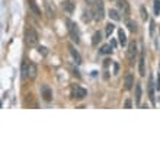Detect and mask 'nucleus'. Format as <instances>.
I'll return each mask as SVG.
<instances>
[{
  "label": "nucleus",
  "mask_w": 160,
  "mask_h": 160,
  "mask_svg": "<svg viewBox=\"0 0 160 160\" xmlns=\"http://www.w3.org/2000/svg\"><path fill=\"white\" fill-rule=\"evenodd\" d=\"M92 15L95 18V21H102L105 16V8H103V2L102 0H96L95 4L92 6Z\"/></svg>",
  "instance_id": "nucleus-1"
},
{
  "label": "nucleus",
  "mask_w": 160,
  "mask_h": 160,
  "mask_svg": "<svg viewBox=\"0 0 160 160\" xmlns=\"http://www.w3.org/2000/svg\"><path fill=\"white\" fill-rule=\"evenodd\" d=\"M66 25H67V31H68V34H70V38L76 42V44H79L80 42V32H79L77 25L74 22L70 21V19H66Z\"/></svg>",
  "instance_id": "nucleus-2"
},
{
  "label": "nucleus",
  "mask_w": 160,
  "mask_h": 160,
  "mask_svg": "<svg viewBox=\"0 0 160 160\" xmlns=\"http://www.w3.org/2000/svg\"><path fill=\"white\" fill-rule=\"evenodd\" d=\"M25 41H26V44L29 47H35V45H38V41H39V38H38V34H37V31L34 29V28H26V31H25Z\"/></svg>",
  "instance_id": "nucleus-3"
},
{
  "label": "nucleus",
  "mask_w": 160,
  "mask_h": 160,
  "mask_svg": "<svg viewBox=\"0 0 160 160\" xmlns=\"http://www.w3.org/2000/svg\"><path fill=\"white\" fill-rule=\"evenodd\" d=\"M86 95H88L86 89L80 88V86H73L72 88V98H74V99H83Z\"/></svg>",
  "instance_id": "nucleus-4"
},
{
  "label": "nucleus",
  "mask_w": 160,
  "mask_h": 160,
  "mask_svg": "<svg viewBox=\"0 0 160 160\" xmlns=\"http://www.w3.org/2000/svg\"><path fill=\"white\" fill-rule=\"evenodd\" d=\"M41 96L45 102H51L52 101V90H51L47 84H42L41 86Z\"/></svg>",
  "instance_id": "nucleus-5"
},
{
  "label": "nucleus",
  "mask_w": 160,
  "mask_h": 160,
  "mask_svg": "<svg viewBox=\"0 0 160 160\" xmlns=\"http://www.w3.org/2000/svg\"><path fill=\"white\" fill-rule=\"evenodd\" d=\"M117 6H118L119 12L124 15V16H128L130 15V4L127 0H117Z\"/></svg>",
  "instance_id": "nucleus-6"
},
{
  "label": "nucleus",
  "mask_w": 160,
  "mask_h": 160,
  "mask_svg": "<svg viewBox=\"0 0 160 160\" xmlns=\"http://www.w3.org/2000/svg\"><path fill=\"white\" fill-rule=\"evenodd\" d=\"M135 55H137V44L132 41L128 45V50H127V58L130 60V61H134Z\"/></svg>",
  "instance_id": "nucleus-7"
},
{
  "label": "nucleus",
  "mask_w": 160,
  "mask_h": 160,
  "mask_svg": "<svg viewBox=\"0 0 160 160\" xmlns=\"http://www.w3.org/2000/svg\"><path fill=\"white\" fill-rule=\"evenodd\" d=\"M37 73H38V68H37L35 63L29 61V64H28V79H29V80H34L35 77H37Z\"/></svg>",
  "instance_id": "nucleus-8"
},
{
  "label": "nucleus",
  "mask_w": 160,
  "mask_h": 160,
  "mask_svg": "<svg viewBox=\"0 0 160 160\" xmlns=\"http://www.w3.org/2000/svg\"><path fill=\"white\" fill-rule=\"evenodd\" d=\"M74 8H76V4L73 3V0H64L63 2V9L67 13H73L74 12Z\"/></svg>",
  "instance_id": "nucleus-9"
},
{
  "label": "nucleus",
  "mask_w": 160,
  "mask_h": 160,
  "mask_svg": "<svg viewBox=\"0 0 160 160\" xmlns=\"http://www.w3.org/2000/svg\"><path fill=\"white\" fill-rule=\"evenodd\" d=\"M138 73L140 76H146V61H144V54L141 52V55H140V60H138Z\"/></svg>",
  "instance_id": "nucleus-10"
},
{
  "label": "nucleus",
  "mask_w": 160,
  "mask_h": 160,
  "mask_svg": "<svg viewBox=\"0 0 160 160\" xmlns=\"http://www.w3.org/2000/svg\"><path fill=\"white\" fill-rule=\"evenodd\" d=\"M124 86H125L127 90H131V89H132V86H134V77L131 76V74H127V76L124 77Z\"/></svg>",
  "instance_id": "nucleus-11"
},
{
  "label": "nucleus",
  "mask_w": 160,
  "mask_h": 160,
  "mask_svg": "<svg viewBox=\"0 0 160 160\" xmlns=\"http://www.w3.org/2000/svg\"><path fill=\"white\" fill-rule=\"evenodd\" d=\"M68 50H70V54H72V57L76 60V64H82V57H80V54L77 52L76 50H74V47L70 45V47H68Z\"/></svg>",
  "instance_id": "nucleus-12"
},
{
  "label": "nucleus",
  "mask_w": 160,
  "mask_h": 160,
  "mask_svg": "<svg viewBox=\"0 0 160 160\" xmlns=\"http://www.w3.org/2000/svg\"><path fill=\"white\" fill-rule=\"evenodd\" d=\"M28 3H29V8H31V10H32V13H34L35 16H41V10L38 9L37 3H35V0H29Z\"/></svg>",
  "instance_id": "nucleus-13"
},
{
  "label": "nucleus",
  "mask_w": 160,
  "mask_h": 160,
  "mask_svg": "<svg viewBox=\"0 0 160 160\" xmlns=\"http://www.w3.org/2000/svg\"><path fill=\"white\" fill-rule=\"evenodd\" d=\"M141 84L140 83H137L135 84V103L137 105H140V102H141Z\"/></svg>",
  "instance_id": "nucleus-14"
},
{
  "label": "nucleus",
  "mask_w": 160,
  "mask_h": 160,
  "mask_svg": "<svg viewBox=\"0 0 160 160\" xmlns=\"http://www.w3.org/2000/svg\"><path fill=\"white\" fill-rule=\"evenodd\" d=\"M148 98H150V101L152 103H154V86H153V80L150 79L148 80Z\"/></svg>",
  "instance_id": "nucleus-15"
},
{
  "label": "nucleus",
  "mask_w": 160,
  "mask_h": 160,
  "mask_svg": "<svg viewBox=\"0 0 160 160\" xmlns=\"http://www.w3.org/2000/svg\"><path fill=\"white\" fill-rule=\"evenodd\" d=\"M118 39H119V44H121L122 47H125V44H127V37H125V32H124L122 29L118 31Z\"/></svg>",
  "instance_id": "nucleus-16"
},
{
  "label": "nucleus",
  "mask_w": 160,
  "mask_h": 160,
  "mask_svg": "<svg viewBox=\"0 0 160 160\" xmlns=\"http://www.w3.org/2000/svg\"><path fill=\"white\" fill-rule=\"evenodd\" d=\"M101 41H102V34H101V32H95V34H93V37H92V44H93V45H98Z\"/></svg>",
  "instance_id": "nucleus-17"
},
{
  "label": "nucleus",
  "mask_w": 160,
  "mask_h": 160,
  "mask_svg": "<svg viewBox=\"0 0 160 160\" xmlns=\"http://www.w3.org/2000/svg\"><path fill=\"white\" fill-rule=\"evenodd\" d=\"M127 26H128V29L131 31V32H137V23H135L134 21H131V19H127Z\"/></svg>",
  "instance_id": "nucleus-18"
},
{
  "label": "nucleus",
  "mask_w": 160,
  "mask_h": 160,
  "mask_svg": "<svg viewBox=\"0 0 160 160\" xmlns=\"http://www.w3.org/2000/svg\"><path fill=\"white\" fill-rule=\"evenodd\" d=\"M28 64H29V61H23L22 63V77L23 79H28Z\"/></svg>",
  "instance_id": "nucleus-19"
},
{
  "label": "nucleus",
  "mask_w": 160,
  "mask_h": 160,
  "mask_svg": "<svg viewBox=\"0 0 160 160\" xmlns=\"http://www.w3.org/2000/svg\"><path fill=\"white\" fill-rule=\"evenodd\" d=\"M112 48H114V47L111 45H103L101 48V50H99V52H101V54H111V52H112Z\"/></svg>",
  "instance_id": "nucleus-20"
},
{
  "label": "nucleus",
  "mask_w": 160,
  "mask_h": 160,
  "mask_svg": "<svg viewBox=\"0 0 160 160\" xmlns=\"http://www.w3.org/2000/svg\"><path fill=\"white\" fill-rule=\"evenodd\" d=\"M114 29H115V25L109 22V23L106 25V28H105V34H106V37H111V34L114 32Z\"/></svg>",
  "instance_id": "nucleus-21"
},
{
  "label": "nucleus",
  "mask_w": 160,
  "mask_h": 160,
  "mask_svg": "<svg viewBox=\"0 0 160 160\" xmlns=\"http://www.w3.org/2000/svg\"><path fill=\"white\" fill-rule=\"evenodd\" d=\"M109 16L112 18L114 21H119V19H121V16H119V13L117 12L115 9H111V10H109Z\"/></svg>",
  "instance_id": "nucleus-22"
},
{
  "label": "nucleus",
  "mask_w": 160,
  "mask_h": 160,
  "mask_svg": "<svg viewBox=\"0 0 160 160\" xmlns=\"http://www.w3.org/2000/svg\"><path fill=\"white\" fill-rule=\"evenodd\" d=\"M140 12H141V18H143V21H147L148 15H147V10L144 9V6H141V8H140Z\"/></svg>",
  "instance_id": "nucleus-23"
},
{
  "label": "nucleus",
  "mask_w": 160,
  "mask_h": 160,
  "mask_svg": "<svg viewBox=\"0 0 160 160\" xmlns=\"http://www.w3.org/2000/svg\"><path fill=\"white\" fill-rule=\"evenodd\" d=\"M154 13L156 15L160 13V0H154Z\"/></svg>",
  "instance_id": "nucleus-24"
},
{
  "label": "nucleus",
  "mask_w": 160,
  "mask_h": 160,
  "mask_svg": "<svg viewBox=\"0 0 160 160\" xmlns=\"http://www.w3.org/2000/svg\"><path fill=\"white\" fill-rule=\"evenodd\" d=\"M90 15H92V12H84L83 13V21L84 22H89V21H90V18H92Z\"/></svg>",
  "instance_id": "nucleus-25"
},
{
  "label": "nucleus",
  "mask_w": 160,
  "mask_h": 160,
  "mask_svg": "<svg viewBox=\"0 0 160 160\" xmlns=\"http://www.w3.org/2000/svg\"><path fill=\"white\" fill-rule=\"evenodd\" d=\"M38 50H39V54L42 52V55H47V48H45V47H39Z\"/></svg>",
  "instance_id": "nucleus-26"
},
{
  "label": "nucleus",
  "mask_w": 160,
  "mask_h": 160,
  "mask_svg": "<svg viewBox=\"0 0 160 160\" xmlns=\"http://www.w3.org/2000/svg\"><path fill=\"white\" fill-rule=\"evenodd\" d=\"M84 2H86V3H88L89 6H93V4H95V2H96V0H84Z\"/></svg>",
  "instance_id": "nucleus-27"
},
{
  "label": "nucleus",
  "mask_w": 160,
  "mask_h": 160,
  "mask_svg": "<svg viewBox=\"0 0 160 160\" xmlns=\"http://www.w3.org/2000/svg\"><path fill=\"white\" fill-rule=\"evenodd\" d=\"M125 108H131V101L130 99H127L125 101Z\"/></svg>",
  "instance_id": "nucleus-28"
},
{
  "label": "nucleus",
  "mask_w": 160,
  "mask_h": 160,
  "mask_svg": "<svg viewBox=\"0 0 160 160\" xmlns=\"http://www.w3.org/2000/svg\"><path fill=\"white\" fill-rule=\"evenodd\" d=\"M156 88H157V90L160 89V76H157V84H156Z\"/></svg>",
  "instance_id": "nucleus-29"
},
{
  "label": "nucleus",
  "mask_w": 160,
  "mask_h": 160,
  "mask_svg": "<svg viewBox=\"0 0 160 160\" xmlns=\"http://www.w3.org/2000/svg\"><path fill=\"white\" fill-rule=\"evenodd\" d=\"M153 31H154V22L150 23V32H152V34H153Z\"/></svg>",
  "instance_id": "nucleus-30"
}]
</instances>
